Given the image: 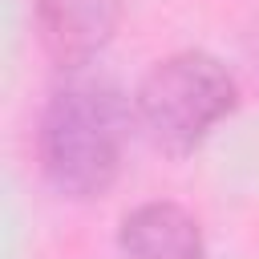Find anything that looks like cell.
Returning a JSON list of instances; mask_svg holds the SVG:
<instances>
[{"instance_id":"277c9868","label":"cell","mask_w":259,"mask_h":259,"mask_svg":"<svg viewBox=\"0 0 259 259\" xmlns=\"http://www.w3.org/2000/svg\"><path fill=\"white\" fill-rule=\"evenodd\" d=\"M121 259H202V231L178 202H146L121 219Z\"/></svg>"},{"instance_id":"6da1fadb","label":"cell","mask_w":259,"mask_h":259,"mask_svg":"<svg viewBox=\"0 0 259 259\" xmlns=\"http://www.w3.org/2000/svg\"><path fill=\"white\" fill-rule=\"evenodd\" d=\"M40 170L69 198H97L113 186L125 150V105L109 81L73 77L53 89L40 117Z\"/></svg>"},{"instance_id":"7a4b0ae2","label":"cell","mask_w":259,"mask_h":259,"mask_svg":"<svg viewBox=\"0 0 259 259\" xmlns=\"http://www.w3.org/2000/svg\"><path fill=\"white\" fill-rule=\"evenodd\" d=\"M235 105H239L235 77L210 53L198 49L158 61L138 85V121L150 134V142L170 158L194 154L202 138Z\"/></svg>"},{"instance_id":"3957f363","label":"cell","mask_w":259,"mask_h":259,"mask_svg":"<svg viewBox=\"0 0 259 259\" xmlns=\"http://www.w3.org/2000/svg\"><path fill=\"white\" fill-rule=\"evenodd\" d=\"M125 0H36V32L61 69L89 65L117 32Z\"/></svg>"}]
</instances>
